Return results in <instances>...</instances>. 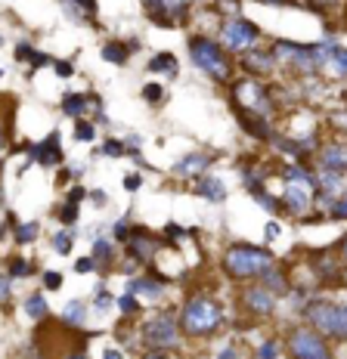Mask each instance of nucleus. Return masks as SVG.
<instances>
[{
	"mask_svg": "<svg viewBox=\"0 0 347 359\" xmlns=\"http://www.w3.org/2000/svg\"><path fill=\"white\" fill-rule=\"evenodd\" d=\"M322 69L332 72L335 78H347V50L332 41L329 50H326V65H322Z\"/></svg>",
	"mask_w": 347,
	"mask_h": 359,
	"instance_id": "obj_24",
	"label": "nucleus"
},
{
	"mask_svg": "<svg viewBox=\"0 0 347 359\" xmlns=\"http://www.w3.org/2000/svg\"><path fill=\"white\" fill-rule=\"evenodd\" d=\"M190 59L195 69L205 72L211 81L230 84L233 62H230V56H226L221 41H214V37H208V34H192L190 37Z\"/></svg>",
	"mask_w": 347,
	"mask_h": 359,
	"instance_id": "obj_3",
	"label": "nucleus"
},
{
	"mask_svg": "<svg viewBox=\"0 0 347 359\" xmlns=\"http://www.w3.org/2000/svg\"><path fill=\"white\" fill-rule=\"evenodd\" d=\"M65 359H87V353H84V350H72V353L65 356Z\"/></svg>",
	"mask_w": 347,
	"mask_h": 359,
	"instance_id": "obj_60",
	"label": "nucleus"
},
{
	"mask_svg": "<svg viewBox=\"0 0 347 359\" xmlns=\"http://www.w3.org/2000/svg\"><path fill=\"white\" fill-rule=\"evenodd\" d=\"M103 59L112 65H127V59H131V47L122 41H109L103 43Z\"/></svg>",
	"mask_w": 347,
	"mask_h": 359,
	"instance_id": "obj_26",
	"label": "nucleus"
},
{
	"mask_svg": "<svg viewBox=\"0 0 347 359\" xmlns=\"http://www.w3.org/2000/svg\"><path fill=\"white\" fill-rule=\"evenodd\" d=\"M177 69H180V65H177V59H174L171 53H158L152 62L146 65V72H152V74L162 72V74H168V78H174V74H177Z\"/></svg>",
	"mask_w": 347,
	"mask_h": 359,
	"instance_id": "obj_30",
	"label": "nucleus"
},
{
	"mask_svg": "<svg viewBox=\"0 0 347 359\" xmlns=\"http://www.w3.org/2000/svg\"><path fill=\"white\" fill-rule=\"evenodd\" d=\"M0 78H4V69H0Z\"/></svg>",
	"mask_w": 347,
	"mask_h": 359,
	"instance_id": "obj_63",
	"label": "nucleus"
},
{
	"mask_svg": "<svg viewBox=\"0 0 347 359\" xmlns=\"http://www.w3.org/2000/svg\"><path fill=\"white\" fill-rule=\"evenodd\" d=\"M217 359H239V356H236V347H233V344H226L221 353H217Z\"/></svg>",
	"mask_w": 347,
	"mask_h": 359,
	"instance_id": "obj_55",
	"label": "nucleus"
},
{
	"mask_svg": "<svg viewBox=\"0 0 347 359\" xmlns=\"http://www.w3.org/2000/svg\"><path fill=\"white\" fill-rule=\"evenodd\" d=\"M223 323H226L223 304L211 294H192L183 304V313H180V328H183L186 338H211Z\"/></svg>",
	"mask_w": 347,
	"mask_h": 359,
	"instance_id": "obj_1",
	"label": "nucleus"
},
{
	"mask_svg": "<svg viewBox=\"0 0 347 359\" xmlns=\"http://www.w3.org/2000/svg\"><path fill=\"white\" fill-rule=\"evenodd\" d=\"M258 4H267V6H292L295 0H258Z\"/></svg>",
	"mask_w": 347,
	"mask_h": 359,
	"instance_id": "obj_57",
	"label": "nucleus"
},
{
	"mask_svg": "<svg viewBox=\"0 0 347 359\" xmlns=\"http://www.w3.org/2000/svg\"><path fill=\"white\" fill-rule=\"evenodd\" d=\"M254 201H258V205L263 208V211H267V214H276V211H282V201H279L276 196H270V192L267 189H261V192H254V196H251Z\"/></svg>",
	"mask_w": 347,
	"mask_h": 359,
	"instance_id": "obj_32",
	"label": "nucleus"
},
{
	"mask_svg": "<svg viewBox=\"0 0 347 359\" xmlns=\"http://www.w3.org/2000/svg\"><path fill=\"white\" fill-rule=\"evenodd\" d=\"M127 291H131V294H137V297L158 301V297L164 294V279H162V276H155V279H149V276H140V279L127 282Z\"/></svg>",
	"mask_w": 347,
	"mask_h": 359,
	"instance_id": "obj_20",
	"label": "nucleus"
},
{
	"mask_svg": "<svg viewBox=\"0 0 347 359\" xmlns=\"http://www.w3.org/2000/svg\"><path fill=\"white\" fill-rule=\"evenodd\" d=\"M211 164H214V155L192 152V155H183V158L174 164V174H177V177H186V180H199L202 174H208Z\"/></svg>",
	"mask_w": 347,
	"mask_h": 359,
	"instance_id": "obj_15",
	"label": "nucleus"
},
{
	"mask_svg": "<svg viewBox=\"0 0 347 359\" xmlns=\"http://www.w3.org/2000/svg\"><path fill=\"white\" fill-rule=\"evenodd\" d=\"M16 59H19V62H32V69H44V65H50V56L47 53H37V50L28 47V43H19V47H16Z\"/></svg>",
	"mask_w": 347,
	"mask_h": 359,
	"instance_id": "obj_29",
	"label": "nucleus"
},
{
	"mask_svg": "<svg viewBox=\"0 0 347 359\" xmlns=\"http://www.w3.org/2000/svg\"><path fill=\"white\" fill-rule=\"evenodd\" d=\"M44 288H47V291H59V288H63V273L47 269V273H44Z\"/></svg>",
	"mask_w": 347,
	"mask_h": 359,
	"instance_id": "obj_44",
	"label": "nucleus"
},
{
	"mask_svg": "<svg viewBox=\"0 0 347 359\" xmlns=\"http://www.w3.org/2000/svg\"><path fill=\"white\" fill-rule=\"evenodd\" d=\"M162 96H164V90H162V84H155V81H149V84L143 87V100H146L149 106H158Z\"/></svg>",
	"mask_w": 347,
	"mask_h": 359,
	"instance_id": "obj_39",
	"label": "nucleus"
},
{
	"mask_svg": "<svg viewBox=\"0 0 347 359\" xmlns=\"http://www.w3.org/2000/svg\"><path fill=\"white\" fill-rule=\"evenodd\" d=\"M329 217H332V220H347V192H344L341 198H335V201H332Z\"/></svg>",
	"mask_w": 347,
	"mask_h": 359,
	"instance_id": "obj_43",
	"label": "nucleus"
},
{
	"mask_svg": "<svg viewBox=\"0 0 347 359\" xmlns=\"http://www.w3.org/2000/svg\"><path fill=\"white\" fill-rule=\"evenodd\" d=\"M285 353L292 359H335L329 338H322L316 328H292L285 341Z\"/></svg>",
	"mask_w": 347,
	"mask_h": 359,
	"instance_id": "obj_8",
	"label": "nucleus"
},
{
	"mask_svg": "<svg viewBox=\"0 0 347 359\" xmlns=\"http://www.w3.org/2000/svg\"><path fill=\"white\" fill-rule=\"evenodd\" d=\"M310 266H313L316 279H322V282H335V279H341V269H338V260L332 257L329 251H320V254H316V257L310 260Z\"/></svg>",
	"mask_w": 347,
	"mask_h": 359,
	"instance_id": "obj_22",
	"label": "nucleus"
},
{
	"mask_svg": "<svg viewBox=\"0 0 347 359\" xmlns=\"http://www.w3.org/2000/svg\"><path fill=\"white\" fill-rule=\"evenodd\" d=\"M279 233H282V229H279V223H276V220H270V223H267V242H273Z\"/></svg>",
	"mask_w": 347,
	"mask_h": 359,
	"instance_id": "obj_54",
	"label": "nucleus"
},
{
	"mask_svg": "<svg viewBox=\"0 0 347 359\" xmlns=\"http://www.w3.org/2000/svg\"><path fill=\"white\" fill-rule=\"evenodd\" d=\"M140 334L152 350H177L180 341H183V328H180V323L171 313H155V316H149L146 323L140 325Z\"/></svg>",
	"mask_w": 347,
	"mask_h": 359,
	"instance_id": "obj_7",
	"label": "nucleus"
},
{
	"mask_svg": "<svg viewBox=\"0 0 347 359\" xmlns=\"http://www.w3.org/2000/svg\"><path fill=\"white\" fill-rule=\"evenodd\" d=\"M279 353H282V347H279V341H263L261 347H258V356L254 359H279Z\"/></svg>",
	"mask_w": 347,
	"mask_h": 359,
	"instance_id": "obj_38",
	"label": "nucleus"
},
{
	"mask_svg": "<svg viewBox=\"0 0 347 359\" xmlns=\"http://www.w3.org/2000/svg\"><path fill=\"white\" fill-rule=\"evenodd\" d=\"M112 304H115V297H112V294H109V291H105V288H96V297H93V310H96V313H105V310H109Z\"/></svg>",
	"mask_w": 347,
	"mask_h": 359,
	"instance_id": "obj_42",
	"label": "nucleus"
},
{
	"mask_svg": "<svg viewBox=\"0 0 347 359\" xmlns=\"http://www.w3.org/2000/svg\"><path fill=\"white\" fill-rule=\"evenodd\" d=\"M103 359H124V353H122V350H115V347H109L103 353Z\"/></svg>",
	"mask_w": 347,
	"mask_h": 359,
	"instance_id": "obj_58",
	"label": "nucleus"
},
{
	"mask_svg": "<svg viewBox=\"0 0 347 359\" xmlns=\"http://www.w3.org/2000/svg\"><path fill=\"white\" fill-rule=\"evenodd\" d=\"M316 192L329 198H341L347 192V180L344 174H335V170H320L316 174Z\"/></svg>",
	"mask_w": 347,
	"mask_h": 359,
	"instance_id": "obj_18",
	"label": "nucleus"
},
{
	"mask_svg": "<svg viewBox=\"0 0 347 359\" xmlns=\"http://www.w3.org/2000/svg\"><path fill=\"white\" fill-rule=\"evenodd\" d=\"M87 196H90V201H96V205H105V201H109V196H105V192L103 189H93V192H87Z\"/></svg>",
	"mask_w": 347,
	"mask_h": 359,
	"instance_id": "obj_53",
	"label": "nucleus"
},
{
	"mask_svg": "<svg viewBox=\"0 0 347 359\" xmlns=\"http://www.w3.org/2000/svg\"><path fill=\"white\" fill-rule=\"evenodd\" d=\"M338 257H341L344 264H347V236L341 238V242H338Z\"/></svg>",
	"mask_w": 347,
	"mask_h": 359,
	"instance_id": "obj_59",
	"label": "nucleus"
},
{
	"mask_svg": "<svg viewBox=\"0 0 347 359\" xmlns=\"http://www.w3.org/2000/svg\"><path fill=\"white\" fill-rule=\"evenodd\" d=\"M74 140H81V143H93V140H96V127L90 121H84V118H81V121H74Z\"/></svg>",
	"mask_w": 347,
	"mask_h": 359,
	"instance_id": "obj_35",
	"label": "nucleus"
},
{
	"mask_svg": "<svg viewBox=\"0 0 347 359\" xmlns=\"http://www.w3.org/2000/svg\"><path fill=\"white\" fill-rule=\"evenodd\" d=\"M322 170H335V174H347V146L344 143H326L316 152Z\"/></svg>",
	"mask_w": 347,
	"mask_h": 359,
	"instance_id": "obj_16",
	"label": "nucleus"
},
{
	"mask_svg": "<svg viewBox=\"0 0 347 359\" xmlns=\"http://www.w3.org/2000/svg\"><path fill=\"white\" fill-rule=\"evenodd\" d=\"M10 294H13V279L10 276H0V304L10 301Z\"/></svg>",
	"mask_w": 347,
	"mask_h": 359,
	"instance_id": "obj_46",
	"label": "nucleus"
},
{
	"mask_svg": "<svg viewBox=\"0 0 347 359\" xmlns=\"http://www.w3.org/2000/svg\"><path fill=\"white\" fill-rule=\"evenodd\" d=\"M261 285L267 288V291H273L276 297H282V294H289V291H292V282H289V276H285V273H282V269H279L276 264H273V266L267 269V273L261 276Z\"/></svg>",
	"mask_w": 347,
	"mask_h": 359,
	"instance_id": "obj_23",
	"label": "nucleus"
},
{
	"mask_svg": "<svg viewBox=\"0 0 347 359\" xmlns=\"http://www.w3.org/2000/svg\"><path fill=\"white\" fill-rule=\"evenodd\" d=\"M72 245H74V229H63V233L53 236V248H56V254H72Z\"/></svg>",
	"mask_w": 347,
	"mask_h": 359,
	"instance_id": "obj_33",
	"label": "nucleus"
},
{
	"mask_svg": "<svg viewBox=\"0 0 347 359\" xmlns=\"http://www.w3.org/2000/svg\"><path fill=\"white\" fill-rule=\"evenodd\" d=\"M223 34V47L226 50H236V53H248L251 47H258L261 41V28L254 22H248L245 16H233L221 25Z\"/></svg>",
	"mask_w": 347,
	"mask_h": 359,
	"instance_id": "obj_9",
	"label": "nucleus"
},
{
	"mask_svg": "<svg viewBox=\"0 0 347 359\" xmlns=\"http://www.w3.org/2000/svg\"><path fill=\"white\" fill-rule=\"evenodd\" d=\"M192 192H195V196H202V198H208V201H223V198H226L223 180L214 177V174H202L199 183L192 186Z\"/></svg>",
	"mask_w": 347,
	"mask_h": 359,
	"instance_id": "obj_21",
	"label": "nucleus"
},
{
	"mask_svg": "<svg viewBox=\"0 0 347 359\" xmlns=\"http://www.w3.org/2000/svg\"><path fill=\"white\" fill-rule=\"evenodd\" d=\"M53 69H56V74H59V78H72V62H56V65H53Z\"/></svg>",
	"mask_w": 347,
	"mask_h": 359,
	"instance_id": "obj_50",
	"label": "nucleus"
},
{
	"mask_svg": "<svg viewBox=\"0 0 347 359\" xmlns=\"http://www.w3.org/2000/svg\"><path fill=\"white\" fill-rule=\"evenodd\" d=\"M140 186H143V177H140V174H127V177H124V189H127V192H137Z\"/></svg>",
	"mask_w": 347,
	"mask_h": 359,
	"instance_id": "obj_48",
	"label": "nucleus"
},
{
	"mask_svg": "<svg viewBox=\"0 0 347 359\" xmlns=\"http://www.w3.org/2000/svg\"><path fill=\"white\" fill-rule=\"evenodd\" d=\"M0 146H4V130H0Z\"/></svg>",
	"mask_w": 347,
	"mask_h": 359,
	"instance_id": "obj_62",
	"label": "nucleus"
},
{
	"mask_svg": "<svg viewBox=\"0 0 347 359\" xmlns=\"http://www.w3.org/2000/svg\"><path fill=\"white\" fill-rule=\"evenodd\" d=\"M276 264V257L270 254L263 245H248L236 242L223 251V269L233 282H248V279H261L270 266Z\"/></svg>",
	"mask_w": 347,
	"mask_h": 359,
	"instance_id": "obj_2",
	"label": "nucleus"
},
{
	"mask_svg": "<svg viewBox=\"0 0 347 359\" xmlns=\"http://www.w3.org/2000/svg\"><path fill=\"white\" fill-rule=\"evenodd\" d=\"M131 229L133 226L122 217V220H115V233H112V236H115V242H127V238H131Z\"/></svg>",
	"mask_w": 347,
	"mask_h": 359,
	"instance_id": "obj_45",
	"label": "nucleus"
},
{
	"mask_svg": "<svg viewBox=\"0 0 347 359\" xmlns=\"http://www.w3.org/2000/svg\"><path fill=\"white\" fill-rule=\"evenodd\" d=\"M59 220H63V226H74V223H78V205L65 201V205L59 208Z\"/></svg>",
	"mask_w": 347,
	"mask_h": 359,
	"instance_id": "obj_40",
	"label": "nucleus"
},
{
	"mask_svg": "<svg viewBox=\"0 0 347 359\" xmlns=\"http://www.w3.org/2000/svg\"><path fill=\"white\" fill-rule=\"evenodd\" d=\"M124 152H127V146L122 143V140H105V143L100 146V155H105V158H122Z\"/></svg>",
	"mask_w": 347,
	"mask_h": 359,
	"instance_id": "obj_37",
	"label": "nucleus"
},
{
	"mask_svg": "<svg viewBox=\"0 0 347 359\" xmlns=\"http://www.w3.org/2000/svg\"><path fill=\"white\" fill-rule=\"evenodd\" d=\"M0 43H4V37H0Z\"/></svg>",
	"mask_w": 347,
	"mask_h": 359,
	"instance_id": "obj_64",
	"label": "nucleus"
},
{
	"mask_svg": "<svg viewBox=\"0 0 347 359\" xmlns=\"http://www.w3.org/2000/svg\"><path fill=\"white\" fill-rule=\"evenodd\" d=\"M313 186H301V183H285V189H282V208L289 214H295V217H301V214H307L310 211V205H313Z\"/></svg>",
	"mask_w": 347,
	"mask_h": 359,
	"instance_id": "obj_12",
	"label": "nucleus"
},
{
	"mask_svg": "<svg viewBox=\"0 0 347 359\" xmlns=\"http://www.w3.org/2000/svg\"><path fill=\"white\" fill-rule=\"evenodd\" d=\"M341 282H344V285H347V269H344V273H341Z\"/></svg>",
	"mask_w": 347,
	"mask_h": 359,
	"instance_id": "obj_61",
	"label": "nucleus"
},
{
	"mask_svg": "<svg viewBox=\"0 0 347 359\" xmlns=\"http://www.w3.org/2000/svg\"><path fill=\"white\" fill-rule=\"evenodd\" d=\"M164 236H168L171 242H180V238L186 236V229H183V226H177V223H168V226H164Z\"/></svg>",
	"mask_w": 347,
	"mask_h": 359,
	"instance_id": "obj_47",
	"label": "nucleus"
},
{
	"mask_svg": "<svg viewBox=\"0 0 347 359\" xmlns=\"http://www.w3.org/2000/svg\"><path fill=\"white\" fill-rule=\"evenodd\" d=\"M276 62H279V59H276L273 50H258V47H251L242 59H239V65H242V69H245L248 74H251V78L270 74V72L276 69Z\"/></svg>",
	"mask_w": 347,
	"mask_h": 359,
	"instance_id": "obj_14",
	"label": "nucleus"
},
{
	"mask_svg": "<svg viewBox=\"0 0 347 359\" xmlns=\"http://www.w3.org/2000/svg\"><path fill=\"white\" fill-rule=\"evenodd\" d=\"M81 198H87V189H84V186H74V189L69 192V201H72V205H78Z\"/></svg>",
	"mask_w": 347,
	"mask_h": 359,
	"instance_id": "obj_51",
	"label": "nucleus"
},
{
	"mask_svg": "<svg viewBox=\"0 0 347 359\" xmlns=\"http://www.w3.org/2000/svg\"><path fill=\"white\" fill-rule=\"evenodd\" d=\"M74 4H78L81 10H84L87 16H90V19H93V16H96V10H100V6H96V0H74Z\"/></svg>",
	"mask_w": 347,
	"mask_h": 359,
	"instance_id": "obj_49",
	"label": "nucleus"
},
{
	"mask_svg": "<svg viewBox=\"0 0 347 359\" xmlns=\"http://www.w3.org/2000/svg\"><path fill=\"white\" fill-rule=\"evenodd\" d=\"M84 319H87V306L81 304V301H69L65 304V310H63V323L65 325H74V328H81L84 325Z\"/></svg>",
	"mask_w": 347,
	"mask_h": 359,
	"instance_id": "obj_28",
	"label": "nucleus"
},
{
	"mask_svg": "<svg viewBox=\"0 0 347 359\" xmlns=\"http://www.w3.org/2000/svg\"><path fill=\"white\" fill-rule=\"evenodd\" d=\"M90 109H100V102H96L93 96H87V93H69L63 100V115L74 118V121H81Z\"/></svg>",
	"mask_w": 347,
	"mask_h": 359,
	"instance_id": "obj_19",
	"label": "nucleus"
},
{
	"mask_svg": "<svg viewBox=\"0 0 347 359\" xmlns=\"http://www.w3.org/2000/svg\"><path fill=\"white\" fill-rule=\"evenodd\" d=\"M25 316H32V319H47L50 316V304L44 301L41 291H34V294L25 297Z\"/></svg>",
	"mask_w": 347,
	"mask_h": 359,
	"instance_id": "obj_27",
	"label": "nucleus"
},
{
	"mask_svg": "<svg viewBox=\"0 0 347 359\" xmlns=\"http://www.w3.org/2000/svg\"><path fill=\"white\" fill-rule=\"evenodd\" d=\"M93 264L103 266V269H109L112 264H115V248H112L109 238H103V236L93 238Z\"/></svg>",
	"mask_w": 347,
	"mask_h": 359,
	"instance_id": "obj_25",
	"label": "nucleus"
},
{
	"mask_svg": "<svg viewBox=\"0 0 347 359\" xmlns=\"http://www.w3.org/2000/svg\"><path fill=\"white\" fill-rule=\"evenodd\" d=\"M329 43H292V41H273V53L276 59H282V62H289L295 72L301 74H316L326 65V50Z\"/></svg>",
	"mask_w": 347,
	"mask_h": 359,
	"instance_id": "obj_6",
	"label": "nucleus"
},
{
	"mask_svg": "<svg viewBox=\"0 0 347 359\" xmlns=\"http://www.w3.org/2000/svg\"><path fill=\"white\" fill-rule=\"evenodd\" d=\"M236 118L239 124L245 127V133H251L254 140H261V143H273V127H270V118H261V115H248V111H239L236 109Z\"/></svg>",
	"mask_w": 347,
	"mask_h": 359,
	"instance_id": "obj_17",
	"label": "nucleus"
},
{
	"mask_svg": "<svg viewBox=\"0 0 347 359\" xmlns=\"http://www.w3.org/2000/svg\"><path fill=\"white\" fill-rule=\"evenodd\" d=\"M304 319L329 341H347V301H307Z\"/></svg>",
	"mask_w": 347,
	"mask_h": 359,
	"instance_id": "obj_4",
	"label": "nucleus"
},
{
	"mask_svg": "<svg viewBox=\"0 0 347 359\" xmlns=\"http://www.w3.org/2000/svg\"><path fill=\"white\" fill-rule=\"evenodd\" d=\"M143 359H171V356L164 353V350H146V353H143Z\"/></svg>",
	"mask_w": 347,
	"mask_h": 359,
	"instance_id": "obj_56",
	"label": "nucleus"
},
{
	"mask_svg": "<svg viewBox=\"0 0 347 359\" xmlns=\"http://www.w3.org/2000/svg\"><path fill=\"white\" fill-rule=\"evenodd\" d=\"M93 266H96V264H93V257H81L78 264H74V269H78V273H90Z\"/></svg>",
	"mask_w": 347,
	"mask_h": 359,
	"instance_id": "obj_52",
	"label": "nucleus"
},
{
	"mask_svg": "<svg viewBox=\"0 0 347 359\" xmlns=\"http://www.w3.org/2000/svg\"><path fill=\"white\" fill-rule=\"evenodd\" d=\"M13 236H16V242H19V245H32L34 238L41 236V226H37V223H19L16 233H13Z\"/></svg>",
	"mask_w": 347,
	"mask_h": 359,
	"instance_id": "obj_31",
	"label": "nucleus"
},
{
	"mask_svg": "<svg viewBox=\"0 0 347 359\" xmlns=\"http://www.w3.org/2000/svg\"><path fill=\"white\" fill-rule=\"evenodd\" d=\"M32 273H34L32 260L16 257V260H13V264H10V273H6V276H10V279H25V276H32Z\"/></svg>",
	"mask_w": 347,
	"mask_h": 359,
	"instance_id": "obj_34",
	"label": "nucleus"
},
{
	"mask_svg": "<svg viewBox=\"0 0 347 359\" xmlns=\"http://www.w3.org/2000/svg\"><path fill=\"white\" fill-rule=\"evenodd\" d=\"M115 304H118V310H122V316H133V313H140V301H137V294H131V291L118 297Z\"/></svg>",
	"mask_w": 347,
	"mask_h": 359,
	"instance_id": "obj_36",
	"label": "nucleus"
},
{
	"mask_svg": "<svg viewBox=\"0 0 347 359\" xmlns=\"http://www.w3.org/2000/svg\"><path fill=\"white\" fill-rule=\"evenodd\" d=\"M230 100H233V109L248 111V115L273 118V111H276L270 87H263L251 74H245V78H239V81H230Z\"/></svg>",
	"mask_w": 347,
	"mask_h": 359,
	"instance_id": "obj_5",
	"label": "nucleus"
},
{
	"mask_svg": "<svg viewBox=\"0 0 347 359\" xmlns=\"http://www.w3.org/2000/svg\"><path fill=\"white\" fill-rule=\"evenodd\" d=\"M124 248H127V257L137 260V264H152L158 248H162V238L149 236L143 226H133L131 229V238L124 242Z\"/></svg>",
	"mask_w": 347,
	"mask_h": 359,
	"instance_id": "obj_10",
	"label": "nucleus"
},
{
	"mask_svg": "<svg viewBox=\"0 0 347 359\" xmlns=\"http://www.w3.org/2000/svg\"><path fill=\"white\" fill-rule=\"evenodd\" d=\"M63 6H65V16H69L72 22H93L78 4H74V0H63Z\"/></svg>",
	"mask_w": 347,
	"mask_h": 359,
	"instance_id": "obj_41",
	"label": "nucleus"
},
{
	"mask_svg": "<svg viewBox=\"0 0 347 359\" xmlns=\"http://www.w3.org/2000/svg\"><path fill=\"white\" fill-rule=\"evenodd\" d=\"M276 301H279V297L273 294V291H267L263 285H248L242 291L245 313H251V316H261V319L273 316V313H276Z\"/></svg>",
	"mask_w": 347,
	"mask_h": 359,
	"instance_id": "obj_11",
	"label": "nucleus"
},
{
	"mask_svg": "<svg viewBox=\"0 0 347 359\" xmlns=\"http://www.w3.org/2000/svg\"><path fill=\"white\" fill-rule=\"evenodd\" d=\"M28 164H44V168H56V164H63V149H59V133L53 130L47 140H41L37 146L28 149Z\"/></svg>",
	"mask_w": 347,
	"mask_h": 359,
	"instance_id": "obj_13",
	"label": "nucleus"
}]
</instances>
